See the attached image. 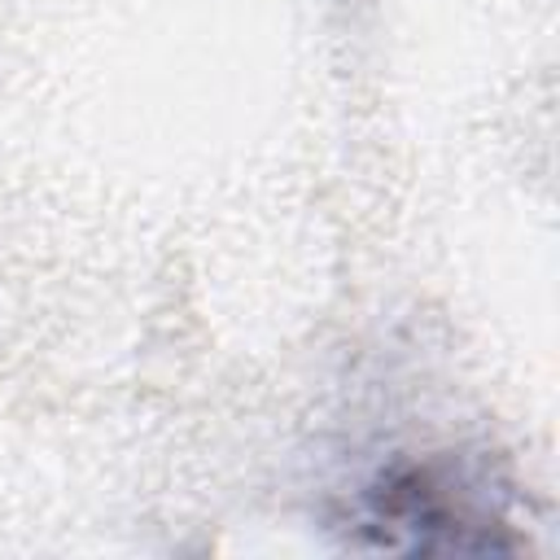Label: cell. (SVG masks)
Instances as JSON below:
<instances>
[{
  "label": "cell",
  "instance_id": "1",
  "mask_svg": "<svg viewBox=\"0 0 560 560\" xmlns=\"http://www.w3.org/2000/svg\"><path fill=\"white\" fill-rule=\"evenodd\" d=\"M363 529H376L381 547H411V551H468L481 547L472 538V529L486 538V547L494 542V512H481L472 490L442 464H424V468H398L389 477H381L376 486H368L363 508H359Z\"/></svg>",
  "mask_w": 560,
  "mask_h": 560
}]
</instances>
